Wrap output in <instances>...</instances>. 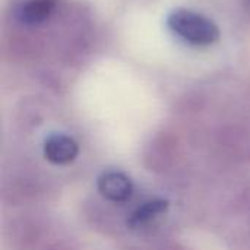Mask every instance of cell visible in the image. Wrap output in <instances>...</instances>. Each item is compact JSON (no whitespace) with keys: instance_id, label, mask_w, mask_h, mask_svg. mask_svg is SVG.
Wrapping results in <instances>:
<instances>
[{"instance_id":"7a4b0ae2","label":"cell","mask_w":250,"mask_h":250,"mask_svg":"<svg viewBox=\"0 0 250 250\" xmlns=\"http://www.w3.org/2000/svg\"><path fill=\"white\" fill-rule=\"evenodd\" d=\"M79 152L76 141L64 133H53L44 142V157L56 164L66 166L72 163Z\"/></svg>"},{"instance_id":"277c9868","label":"cell","mask_w":250,"mask_h":250,"mask_svg":"<svg viewBox=\"0 0 250 250\" xmlns=\"http://www.w3.org/2000/svg\"><path fill=\"white\" fill-rule=\"evenodd\" d=\"M56 0H19L15 7L16 19L26 25L35 26L45 22L54 12Z\"/></svg>"},{"instance_id":"5b68a950","label":"cell","mask_w":250,"mask_h":250,"mask_svg":"<svg viewBox=\"0 0 250 250\" xmlns=\"http://www.w3.org/2000/svg\"><path fill=\"white\" fill-rule=\"evenodd\" d=\"M168 208V202L163 201V199H151L144 202V205L138 207L129 217L127 220V226L130 229H139L144 227L146 224H149L151 221H154L155 218L164 215L167 212Z\"/></svg>"},{"instance_id":"6da1fadb","label":"cell","mask_w":250,"mask_h":250,"mask_svg":"<svg viewBox=\"0 0 250 250\" xmlns=\"http://www.w3.org/2000/svg\"><path fill=\"white\" fill-rule=\"evenodd\" d=\"M167 25L177 37L192 45L207 47L220 40V28L215 22L190 9L171 10L167 16Z\"/></svg>"},{"instance_id":"3957f363","label":"cell","mask_w":250,"mask_h":250,"mask_svg":"<svg viewBox=\"0 0 250 250\" xmlns=\"http://www.w3.org/2000/svg\"><path fill=\"white\" fill-rule=\"evenodd\" d=\"M97 188L100 193L110 202H125L130 198L133 186L130 179L120 171H105L98 177Z\"/></svg>"}]
</instances>
